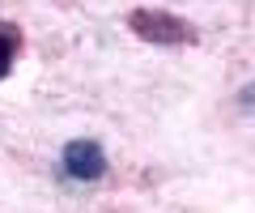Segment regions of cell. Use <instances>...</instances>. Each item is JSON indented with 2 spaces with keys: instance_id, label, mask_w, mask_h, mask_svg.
<instances>
[{
  "instance_id": "obj_3",
  "label": "cell",
  "mask_w": 255,
  "mask_h": 213,
  "mask_svg": "<svg viewBox=\"0 0 255 213\" xmlns=\"http://www.w3.org/2000/svg\"><path fill=\"white\" fill-rule=\"evenodd\" d=\"M13 60H17V30H9V26H0V81H4V77H9Z\"/></svg>"
},
{
  "instance_id": "obj_2",
  "label": "cell",
  "mask_w": 255,
  "mask_h": 213,
  "mask_svg": "<svg viewBox=\"0 0 255 213\" xmlns=\"http://www.w3.org/2000/svg\"><path fill=\"white\" fill-rule=\"evenodd\" d=\"M64 175L94 184V179L107 175V154H102L98 141H68L64 145Z\"/></svg>"
},
{
  "instance_id": "obj_1",
  "label": "cell",
  "mask_w": 255,
  "mask_h": 213,
  "mask_svg": "<svg viewBox=\"0 0 255 213\" xmlns=\"http://www.w3.org/2000/svg\"><path fill=\"white\" fill-rule=\"evenodd\" d=\"M128 30L140 34L153 47H187V43H196V26L183 21V17H174V13H166V9H132L128 13Z\"/></svg>"
}]
</instances>
